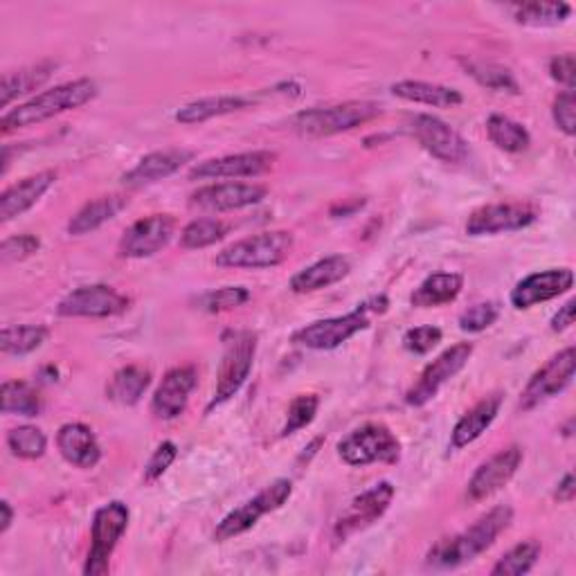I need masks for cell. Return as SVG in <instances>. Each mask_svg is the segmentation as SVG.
Wrapping results in <instances>:
<instances>
[{
    "instance_id": "cell-25",
    "label": "cell",
    "mask_w": 576,
    "mask_h": 576,
    "mask_svg": "<svg viewBox=\"0 0 576 576\" xmlns=\"http://www.w3.org/2000/svg\"><path fill=\"white\" fill-rule=\"evenodd\" d=\"M351 271V261L343 254H332L325 257L316 264H311L306 269H302L297 275H293L291 280V291L293 293H316L323 289H329L338 282H343Z\"/></svg>"
},
{
    "instance_id": "cell-7",
    "label": "cell",
    "mask_w": 576,
    "mask_h": 576,
    "mask_svg": "<svg viewBox=\"0 0 576 576\" xmlns=\"http://www.w3.org/2000/svg\"><path fill=\"white\" fill-rule=\"evenodd\" d=\"M291 496H293L291 480L280 478V480L271 482L264 491H259L254 498H250L248 502H243L241 507L230 511L217 525L213 539L217 543H226V541H232V539L250 532L261 518L282 509Z\"/></svg>"
},
{
    "instance_id": "cell-39",
    "label": "cell",
    "mask_w": 576,
    "mask_h": 576,
    "mask_svg": "<svg viewBox=\"0 0 576 576\" xmlns=\"http://www.w3.org/2000/svg\"><path fill=\"white\" fill-rule=\"evenodd\" d=\"M228 235V226L221 219L205 217V219H194L187 224L181 232V248L185 250H200L219 243Z\"/></svg>"
},
{
    "instance_id": "cell-9",
    "label": "cell",
    "mask_w": 576,
    "mask_h": 576,
    "mask_svg": "<svg viewBox=\"0 0 576 576\" xmlns=\"http://www.w3.org/2000/svg\"><path fill=\"white\" fill-rule=\"evenodd\" d=\"M370 304H362L356 311L347 313V316H336L327 320L311 323L293 334V343L304 349L313 351H332L347 340H351L356 334L365 332L370 327Z\"/></svg>"
},
{
    "instance_id": "cell-21",
    "label": "cell",
    "mask_w": 576,
    "mask_h": 576,
    "mask_svg": "<svg viewBox=\"0 0 576 576\" xmlns=\"http://www.w3.org/2000/svg\"><path fill=\"white\" fill-rule=\"evenodd\" d=\"M574 286V273L569 269H550L541 273H532L525 280H520L509 300L511 306L522 311V308H532L536 304L550 302L558 295L569 293Z\"/></svg>"
},
{
    "instance_id": "cell-11",
    "label": "cell",
    "mask_w": 576,
    "mask_h": 576,
    "mask_svg": "<svg viewBox=\"0 0 576 576\" xmlns=\"http://www.w3.org/2000/svg\"><path fill=\"white\" fill-rule=\"evenodd\" d=\"M574 372H576V351L574 347H567L556 356H552L539 372H534L525 390L520 392L518 407L522 412H530L541 403L558 396L572 385Z\"/></svg>"
},
{
    "instance_id": "cell-18",
    "label": "cell",
    "mask_w": 576,
    "mask_h": 576,
    "mask_svg": "<svg viewBox=\"0 0 576 576\" xmlns=\"http://www.w3.org/2000/svg\"><path fill=\"white\" fill-rule=\"evenodd\" d=\"M522 459H525V453H522V448L515 444L498 450L491 459H487L478 466L474 478H470V482L466 487V498L470 502H480V500L491 498L500 489H504L518 474Z\"/></svg>"
},
{
    "instance_id": "cell-6",
    "label": "cell",
    "mask_w": 576,
    "mask_h": 576,
    "mask_svg": "<svg viewBox=\"0 0 576 576\" xmlns=\"http://www.w3.org/2000/svg\"><path fill=\"white\" fill-rule=\"evenodd\" d=\"M257 354V334L254 332H228L224 336V356L217 374L215 396L207 405V412L228 403L248 381L252 372V362Z\"/></svg>"
},
{
    "instance_id": "cell-42",
    "label": "cell",
    "mask_w": 576,
    "mask_h": 576,
    "mask_svg": "<svg viewBox=\"0 0 576 576\" xmlns=\"http://www.w3.org/2000/svg\"><path fill=\"white\" fill-rule=\"evenodd\" d=\"M250 300V291L243 286H224L198 297V308L207 313H224L243 306Z\"/></svg>"
},
{
    "instance_id": "cell-31",
    "label": "cell",
    "mask_w": 576,
    "mask_h": 576,
    "mask_svg": "<svg viewBox=\"0 0 576 576\" xmlns=\"http://www.w3.org/2000/svg\"><path fill=\"white\" fill-rule=\"evenodd\" d=\"M52 73H55V64L52 62H41L14 73H6L3 86H0V104H3V109H8L17 97L43 86L52 77Z\"/></svg>"
},
{
    "instance_id": "cell-12",
    "label": "cell",
    "mask_w": 576,
    "mask_h": 576,
    "mask_svg": "<svg viewBox=\"0 0 576 576\" xmlns=\"http://www.w3.org/2000/svg\"><path fill=\"white\" fill-rule=\"evenodd\" d=\"M392 500H394V487L390 482H379L372 489L356 496L334 525L336 543H345L349 536L372 528L374 522H379L385 515Z\"/></svg>"
},
{
    "instance_id": "cell-28",
    "label": "cell",
    "mask_w": 576,
    "mask_h": 576,
    "mask_svg": "<svg viewBox=\"0 0 576 576\" xmlns=\"http://www.w3.org/2000/svg\"><path fill=\"white\" fill-rule=\"evenodd\" d=\"M129 198L122 194H109V196H99L95 200H88L79 213L68 221V232L73 237H81L88 232H95L104 224L113 221L122 209H127Z\"/></svg>"
},
{
    "instance_id": "cell-15",
    "label": "cell",
    "mask_w": 576,
    "mask_h": 576,
    "mask_svg": "<svg viewBox=\"0 0 576 576\" xmlns=\"http://www.w3.org/2000/svg\"><path fill=\"white\" fill-rule=\"evenodd\" d=\"M539 221V209L530 203H491L478 207L466 221V235L487 237L525 230Z\"/></svg>"
},
{
    "instance_id": "cell-30",
    "label": "cell",
    "mask_w": 576,
    "mask_h": 576,
    "mask_svg": "<svg viewBox=\"0 0 576 576\" xmlns=\"http://www.w3.org/2000/svg\"><path fill=\"white\" fill-rule=\"evenodd\" d=\"M464 278L459 273H433L410 295V304L416 308H437L459 297Z\"/></svg>"
},
{
    "instance_id": "cell-45",
    "label": "cell",
    "mask_w": 576,
    "mask_h": 576,
    "mask_svg": "<svg viewBox=\"0 0 576 576\" xmlns=\"http://www.w3.org/2000/svg\"><path fill=\"white\" fill-rule=\"evenodd\" d=\"M552 118L556 127L572 138L576 133V97L574 90H561L552 104Z\"/></svg>"
},
{
    "instance_id": "cell-29",
    "label": "cell",
    "mask_w": 576,
    "mask_h": 576,
    "mask_svg": "<svg viewBox=\"0 0 576 576\" xmlns=\"http://www.w3.org/2000/svg\"><path fill=\"white\" fill-rule=\"evenodd\" d=\"M392 95L405 101L426 104V107H435V109H455L464 101V95L450 86L431 84V81H412V79L394 84Z\"/></svg>"
},
{
    "instance_id": "cell-5",
    "label": "cell",
    "mask_w": 576,
    "mask_h": 576,
    "mask_svg": "<svg viewBox=\"0 0 576 576\" xmlns=\"http://www.w3.org/2000/svg\"><path fill=\"white\" fill-rule=\"evenodd\" d=\"M131 511L124 502L113 500L95 511L90 525V550L84 563L86 576H104L111 569V556L129 528Z\"/></svg>"
},
{
    "instance_id": "cell-35",
    "label": "cell",
    "mask_w": 576,
    "mask_h": 576,
    "mask_svg": "<svg viewBox=\"0 0 576 576\" xmlns=\"http://www.w3.org/2000/svg\"><path fill=\"white\" fill-rule=\"evenodd\" d=\"M461 68L466 70L468 77H474L480 86L496 90V93H520V84L513 77V73L500 64L493 62H478V59H459Z\"/></svg>"
},
{
    "instance_id": "cell-43",
    "label": "cell",
    "mask_w": 576,
    "mask_h": 576,
    "mask_svg": "<svg viewBox=\"0 0 576 576\" xmlns=\"http://www.w3.org/2000/svg\"><path fill=\"white\" fill-rule=\"evenodd\" d=\"M500 318V304L498 302H480L468 306L459 316V329L466 334H480L496 325Z\"/></svg>"
},
{
    "instance_id": "cell-33",
    "label": "cell",
    "mask_w": 576,
    "mask_h": 576,
    "mask_svg": "<svg viewBox=\"0 0 576 576\" xmlns=\"http://www.w3.org/2000/svg\"><path fill=\"white\" fill-rule=\"evenodd\" d=\"M507 10L518 25L528 28H556L572 14V6L567 3H518Z\"/></svg>"
},
{
    "instance_id": "cell-34",
    "label": "cell",
    "mask_w": 576,
    "mask_h": 576,
    "mask_svg": "<svg viewBox=\"0 0 576 576\" xmlns=\"http://www.w3.org/2000/svg\"><path fill=\"white\" fill-rule=\"evenodd\" d=\"M487 135L504 153H522L532 144V135L528 127H522L520 122L500 113L487 120Z\"/></svg>"
},
{
    "instance_id": "cell-2",
    "label": "cell",
    "mask_w": 576,
    "mask_h": 576,
    "mask_svg": "<svg viewBox=\"0 0 576 576\" xmlns=\"http://www.w3.org/2000/svg\"><path fill=\"white\" fill-rule=\"evenodd\" d=\"M97 97V84L93 79H75L62 86H55L50 90H43L28 99L25 104H19L17 109L8 111L0 120V127H3V133H12L19 129H28L34 124H41L50 118L62 116L66 111H75L90 99Z\"/></svg>"
},
{
    "instance_id": "cell-16",
    "label": "cell",
    "mask_w": 576,
    "mask_h": 576,
    "mask_svg": "<svg viewBox=\"0 0 576 576\" xmlns=\"http://www.w3.org/2000/svg\"><path fill=\"white\" fill-rule=\"evenodd\" d=\"M278 161L275 151H246L209 159L189 170V181H224V178H254L273 170Z\"/></svg>"
},
{
    "instance_id": "cell-48",
    "label": "cell",
    "mask_w": 576,
    "mask_h": 576,
    "mask_svg": "<svg viewBox=\"0 0 576 576\" xmlns=\"http://www.w3.org/2000/svg\"><path fill=\"white\" fill-rule=\"evenodd\" d=\"M550 75L554 81H558L561 86H565V90H574V81H576V62L574 55H558L550 62Z\"/></svg>"
},
{
    "instance_id": "cell-44",
    "label": "cell",
    "mask_w": 576,
    "mask_h": 576,
    "mask_svg": "<svg viewBox=\"0 0 576 576\" xmlns=\"http://www.w3.org/2000/svg\"><path fill=\"white\" fill-rule=\"evenodd\" d=\"M444 334L439 327H433V325H424V327H414L410 332H405L403 336V347L410 351V354H416V356H426L431 354L439 343H442Z\"/></svg>"
},
{
    "instance_id": "cell-50",
    "label": "cell",
    "mask_w": 576,
    "mask_h": 576,
    "mask_svg": "<svg viewBox=\"0 0 576 576\" xmlns=\"http://www.w3.org/2000/svg\"><path fill=\"white\" fill-rule=\"evenodd\" d=\"M574 493H576V485H574V474H567L561 482H558V489H556V500L561 502H572L574 500Z\"/></svg>"
},
{
    "instance_id": "cell-22",
    "label": "cell",
    "mask_w": 576,
    "mask_h": 576,
    "mask_svg": "<svg viewBox=\"0 0 576 576\" xmlns=\"http://www.w3.org/2000/svg\"><path fill=\"white\" fill-rule=\"evenodd\" d=\"M194 161V151L192 149H163V151H153L122 176V185L127 187H144L161 183L176 172H181L187 163Z\"/></svg>"
},
{
    "instance_id": "cell-17",
    "label": "cell",
    "mask_w": 576,
    "mask_h": 576,
    "mask_svg": "<svg viewBox=\"0 0 576 576\" xmlns=\"http://www.w3.org/2000/svg\"><path fill=\"white\" fill-rule=\"evenodd\" d=\"M176 219L172 215H151L124 230L118 243V254L124 259H144L170 246L176 235Z\"/></svg>"
},
{
    "instance_id": "cell-14",
    "label": "cell",
    "mask_w": 576,
    "mask_h": 576,
    "mask_svg": "<svg viewBox=\"0 0 576 576\" xmlns=\"http://www.w3.org/2000/svg\"><path fill=\"white\" fill-rule=\"evenodd\" d=\"M129 297L107 284L79 286L70 291L59 304L62 318H113L129 311Z\"/></svg>"
},
{
    "instance_id": "cell-41",
    "label": "cell",
    "mask_w": 576,
    "mask_h": 576,
    "mask_svg": "<svg viewBox=\"0 0 576 576\" xmlns=\"http://www.w3.org/2000/svg\"><path fill=\"white\" fill-rule=\"evenodd\" d=\"M320 407V399L316 394H300L291 401L286 412V424L282 428V437H291L297 431L306 428L316 419Z\"/></svg>"
},
{
    "instance_id": "cell-20",
    "label": "cell",
    "mask_w": 576,
    "mask_h": 576,
    "mask_svg": "<svg viewBox=\"0 0 576 576\" xmlns=\"http://www.w3.org/2000/svg\"><path fill=\"white\" fill-rule=\"evenodd\" d=\"M196 381H198V374H196V368H192V365L170 370L163 377L161 385L155 388V392H153V399H151L153 416L163 419V422H172V419H178L189 403V396L196 388Z\"/></svg>"
},
{
    "instance_id": "cell-37",
    "label": "cell",
    "mask_w": 576,
    "mask_h": 576,
    "mask_svg": "<svg viewBox=\"0 0 576 576\" xmlns=\"http://www.w3.org/2000/svg\"><path fill=\"white\" fill-rule=\"evenodd\" d=\"M47 329L41 325H17L6 327L0 334V349L8 356H28L47 340Z\"/></svg>"
},
{
    "instance_id": "cell-27",
    "label": "cell",
    "mask_w": 576,
    "mask_h": 576,
    "mask_svg": "<svg viewBox=\"0 0 576 576\" xmlns=\"http://www.w3.org/2000/svg\"><path fill=\"white\" fill-rule=\"evenodd\" d=\"M250 104H254L252 97L246 95H219V97H203L196 101L185 104L176 111V122L181 124H200L207 122L213 118H221V116H230L237 111L248 109Z\"/></svg>"
},
{
    "instance_id": "cell-26",
    "label": "cell",
    "mask_w": 576,
    "mask_h": 576,
    "mask_svg": "<svg viewBox=\"0 0 576 576\" xmlns=\"http://www.w3.org/2000/svg\"><path fill=\"white\" fill-rule=\"evenodd\" d=\"M62 457L77 468H95L101 459V448L95 433L84 424H64L57 433Z\"/></svg>"
},
{
    "instance_id": "cell-46",
    "label": "cell",
    "mask_w": 576,
    "mask_h": 576,
    "mask_svg": "<svg viewBox=\"0 0 576 576\" xmlns=\"http://www.w3.org/2000/svg\"><path fill=\"white\" fill-rule=\"evenodd\" d=\"M39 248H41V239L34 235L10 237L0 243V259H3V264H14V261H23L34 252H39Z\"/></svg>"
},
{
    "instance_id": "cell-4",
    "label": "cell",
    "mask_w": 576,
    "mask_h": 576,
    "mask_svg": "<svg viewBox=\"0 0 576 576\" xmlns=\"http://www.w3.org/2000/svg\"><path fill=\"white\" fill-rule=\"evenodd\" d=\"M381 107L374 101H343L334 107H316L300 111L291 127L304 138H329L368 124L381 116Z\"/></svg>"
},
{
    "instance_id": "cell-8",
    "label": "cell",
    "mask_w": 576,
    "mask_h": 576,
    "mask_svg": "<svg viewBox=\"0 0 576 576\" xmlns=\"http://www.w3.org/2000/svg\"><path fill=\"white\" fill-rule=\"evenodd\" d=\"M338 455L347 466L396 464L401 459V442L383 424H365L338 444Z\"/></svg>"
},
{
    "instance_id": "cell-3",
    "label": "cell",
    "mask_w": 576,
    "mask_h": 576,
    "mask_svg": "<svg viewBox=\"0 0 576 576\" xmlns=\"http://www.w3.org/2000/svg\"><path fill=\"white\" fill-rule=\"evenodd\" d=\"M293 246L295 239L286 230L259 232L230 243L215 257V261L217 267L224 269H248V271L275 269L291 257Z\"/></svg>"
},
{
    "instance_id": "cell-13",
    "label": "cell",
    "mask_w": 576,
    "mask_h": 576,
    "mask_svg": "<svg viewBox=\"0 0 576 576\" xmlns=\"http://www.w3.org/2000/svg\"><path fill=\"white\" fill-rule=\"evenodd\" d=\"M407 133L422 144L433 159L448 163V165H457L464 163L468 159V142L444 120L435 118V116H426V113H419L414 118H410L407 122Z\"/></svg>"
},
{
    "instance_id": "cell-1",
    "label": "cell",
    "mask_w": 576,
    "mask_h": 576,
    "mask_svg": "<svg viewBox=\"0 0 576 576\" xmlns=\"http://www.w3.org/2000/svg\"><path fill=\"white\" fill-rule=\"evenodd\" d=\"M513 520V509L509 504H498L478 518L468 530L437 541L428 554L426 565L433 569H455L485 554L502 532L509 530Z\"/></svg>"
},
{
    "instance_id": "cell-10",
    "label": "cell",
    "mask_w": 576,
    "mask_h": 576,
    "mask_svg": "<svg viewBox=\"0 0 576 576\" xmlns=\"http://www.w3.org/2000/svg\"><path fill=\"white\" fill-rule=\"evenodd\" d=\"M474 343H457L450 349L442 351L405 392V403L410 407H424L426 403H431L439 394V390L466 368L470 356H474Z\"/></svg>"
},
{
    "instance_id": "cell-49",
    "label": "cell",
    "mask_w": 576,
    "mask_h": 576,
    "mask_svg": "<svg viewBox=\"0 0 576 576\" xmlns=\"http://www.w3.org/2000/svg\"><path fill=\"white\" fill-rule=\"evenodd\" d=\"M574 313H576V302L574 300H567L556 313H554V318L550 323V329L554 334H563L567 332L572 325H574Z\"/></svg>"
},
{
    "instance_id": "cell-40",
    "label": "cell",
    "mask_w": 576,
    "mask_h": 576,
    "mask_svg": "<svg viewBox=\"0 0 576 576\" xmlns=\"http://www.w3.org/2000/svg\"><path fill=\"white\" fill-rule=\"evenodd\" d=\"M8 448L14 457L39 459L47 450V437L36 426H19L8 433Z\"/></svg>"
},
{
    "instance_id": "cell-36",
    "label": "cell",
    "mask_w": 576,
    "mask_h": 576,
    "mask_svg": "<svg viewBox=\"0 0 576 576\" xmlns=\"http://www.w3.org/2000/svg\"><path fill=\"white\" fill-rule=\"evenodd\" d=\"M0 401H3V414L19 416H39L43 412V399L25 381H6L0 388Z\"/></svg>"
},
{
    "instance_id": "cell-51",
    "label": "cell",
    "mask_w": 576,
    "mask_h": 576,
    "mask_svg": "<svg viewBox=\"0 0 576 576\" xmlns=\"http://www.w3.org/2000/svg\"><path fill=\"white\" fill-rule=\"evenodd\" d=\"M14 522V509L8 500L0 502V534H8Z\"/></svg>"
},
{
    "instance_id": "cell-19",
    "label": "cell",
    "mask_w": 576,
    "mask_h": 576,
    "mask_svg": "<svg viewBox=\"0 0 576 576\" xmlns=\"http://www.w3.org/2000/svg\"><path fill=\"white\" fill-rule=\"evenodd\" d=\"M269 189L257 183H217L205 185L189 196V205L205 213H230L257 205L267 198Z\"/></svg>"
},
{
    "instance_id": "cell-47",
    "label": "cell",
    "mask_w": 576,
    "mask_h": 576,
    "mask_svg": "<svg viewBox=\"0 0 576 576\" xmlns=\"http://www.w3.org/2000/svg\"><path fill=\"white\" fill-rule=\"evenodd\" d=\"M178 457V448L174 442H163L159 448L153 450L151 459L146 461L144 466V480L146 482H155V480H161L165 474H167V468L176 461Z\"/></svg>"
},
{
    "instance_id": "cell-32",
    "label": "cell",
    "mask_w": 576,
    "mask_h": 576,
    "mask_svg": "<svg viewBox=\"0 0 576 576\" xmlns=\"http://www.w3.org/2000/svg\"><path fill=\"white\" fill-rule=\"evenodd\" d=\"M151 385V372L140 368V365H127L120 368L109 385H107V396L120 405H135L144 396V392Z\"/></svg>"
},
{
    "instance_id": "cell-38",
    "label": "cell",
    "mask_w": 576,
    "mask_h": 576,
    "mask_svg": "<svg viewBox=\"0 0 576 576\" xmlns=\"http://www.w3.org/2000/svg\"><path fill=\"white\" fill-rule=\"evenodd\" d=\"M541 543L525 541L511 547L491 569V576H522L534 569L541 558Z\"/></svg>"
},
{
    "instance_id": "cell-23",
    "label": "cell",
    "mask_w": 576,
    "mask_h": 576,
    "mask_svg": "<svg viewBox=\"0 0 576 576\" xmlns=\"http://www.w3.org/2000/svg\"><path fill=\"white\" fill-rule=\"evenodd\" d=\"M502 405V394H489L482 401H478L466 414H461L459 422L455 424L450 433V453H457L474 442H478L498 419Z\"/></svg>"
},
{
    "instance_id": "cell-24",
    "label": "cell",
    "mask_w": 576,
    "mask_h": 576,
    "mask_svg": "<svg viewBox=\"0 0 576 576\" xmlns=\"http://www.w3.org/2000/svg\"><path fill=\"white\" fill-rule=\"evenodd\" d=\"M57 183V172H39L34 176L23 178L21 183L8 187L0 196V221L8 224L21 215H25L30 207H34L43 194Z\"/></svg>"
}]
</instances>
